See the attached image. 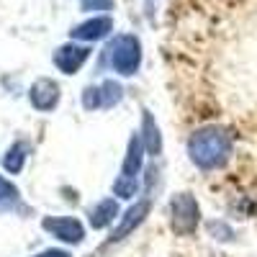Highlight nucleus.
<instances>
[{"mask_svg":"<svg viewBox=\"0 0 257 257\" xmlns=\"http://www.w3.org/2000/svg\"><path fill=\"white\" fill-rule=\"evenodd\" d=\"M8 196H11V198L16 196V188H13L11 183H6L3 178H0V198H8Z\"/></svg>","mask_w":257,"mask_h":257,"instance_id":"nucleus-5","label":"nucleus"},{"mask_svg":"<svg viewBox=\"0 0 257 257\" xmlns=\"http://www.w3.org/2000/svg\"><path fill=\"white\" fill-rule=\"evenodd\" d=\"M196 221H198V206H196V201L188 198V196L175 198L173 201V224H175V229L190 231L193 226H196Z\"/></svg>","mask_w":257,"mask_h":257,"instance_id":"nucleus-2","label":"nucleus"},{"mask_svg":"<svg viewBox=\"0 0 257 257\" xmlns=\"http://www.w3.org/2000/svg\"><path fill=\"white\" fill-rule=\"evenodd\" d=\"M41 257H67L64 252H47V254H41Z\"/></svg>","mask_w":257,"mask_h":257,"instance_id":"nucleus-6","label":"nucleus"},{"mask_svg":"<svg viewBox=\"0 0 257 257\" xmlns=\"http://www.w3.org/2000/svg\"><path fill=\"white\" fill-rule=\"evenodd\" d=\"M44 226L49 231H54L64 242H80L82 239V226L75 219H49V221H44Z\"/></svg>","mask_w":257,"mask_h":257,"instance_id":"nucleus-3","label":"nucleus"},{"mask_svg":"<svg viewBox=\"0 0 257 257\" xmlns=\"http://www.w3.org/2000/svg\"><path fill=\"white\" fill-rule=\"evenodd\" d=\"M113 213H116V203H113V201H105V203H100V206H98V211H95V219H93V224H95V226L108 224Z\"/></svg>","mask_w":257,"mask_h":257,"instance_id":"nucleus-4","label":"nucleus"},{"mask_svg":"<svg viewBox=\"0 0 257 257\" xmlns=\"http://www.w3.org/2000/svg\"><path fill=\"white\" fill-rule=\"evenodd\" d=\"M226 155H229V137L224 132L208 128V132H201L193 139V157L203 167H213V165L224 162Z\"/></svg>","mask_w":257,"mask_h":257,"instance_id":"nucleus-1","label":"nucleus"}]
</instances>
